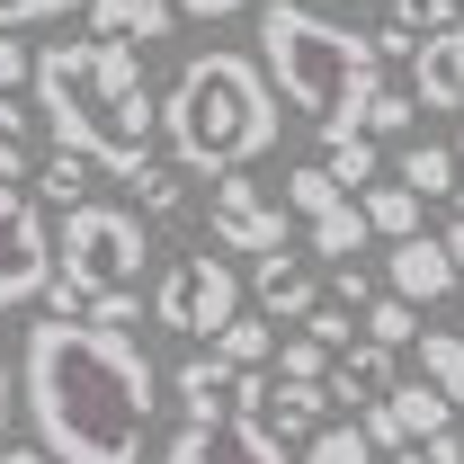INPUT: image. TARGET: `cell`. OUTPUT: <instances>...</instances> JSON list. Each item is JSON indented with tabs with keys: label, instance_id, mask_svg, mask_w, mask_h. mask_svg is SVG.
Returning a JSON list of instances; mask_svg holds the SVG:
<instances>
[{
	"label": "cell",
	"instance_id": "obj_1",
	"mask_svg": "<svg viewBox=\"0 0 464 464\" xmlns=\"http://www.w3.org/2000/svg\"><path fill=\"white\" fill-rule=\"evenodd\" d=\"M18 402L54 464H143L152 411H161V366L143 357V340H125L108 322L54 313L27 331Z\"/></svg>",
	"mask_w": 464,
	"mask_h": 464
},
{
	"label": "cell",
	"instance_id": "obj_2",
	"mask_svg": "<svg viewBox=\"0 0 464 464\" xmlns=\"http://www.w3.org/2000/svg\"><path fill=\"white\" fill-rule=\"evenodd\" d=\"M36 116L54 125L63 152H90L108 179H125L134 161H152L161 143V99L134 45L116 36H81V45H45L36 54Z\"/></svg>",
	"mask_w": 464,
	"mask_h": 464
},
{
	"label": "cell",
	"instance_id": "obj_3",
	"mask_svg": "<svg viewBox=\"0 0 464 464\" xmlns=\"http://www.w3.org/2000/svg\"><path fill=\"white\" fill-rule=\"evenodd\" d=\"M161 143H170V161L188 170H250L268 143H277V90H268V72L250 54H197L188 72L170 81V99H161Z\"/></svg>",
	"mask_w": 464,
	"mask_h": 464
},
{
	"label": "cell",
	"instance_id": "obj_4",
	"mask_svg": "<svg viewBox=\"0 0 464 464\" xmlns=\"http://www.w3.org/2000/svg\"><path fill=\"white\" fill-rule=\"evenodd\" d=\"M259 72H268V90H277L295 116L348 125V116H357V90H366L384 63H375V36L322 18L313 0H259Z\"/></svg>",
	"mask_w": 464,
	"mask_h": 464
},
{
	"label": "cell",
	"instance_id": "obj_5",
	"mask_svg": "<svg viewBox=\"0 0 464 464\" xmlns=\"http://www.w3.org/2000/svg\"><path fill=\"white\" fill-rule=\"evenodd\" d=\"M143 259H152L143 215L116 206V197H81V206H63V224H54V286L45 295L72 322L125 331L143 313Z\"/></svg>",
	"mask_w": 464,
	"mask_h": 464
},
{
	"label": "cell",
	"instance_id": "obj_6",
	"mask_svg": "<svg viewBox=\"0 0 464 464\" xmlns=\"http://www.w3.org/2000/svg\"><path fill=\"white\" fill-rule=\"evenodd\" d=\"M152 313H161V331L179 340H215L232 313H241V277H232V259L206 241V250H179L170 268L152 277Z\"/></svg>",
	"mask_w": 464,
	"mask_h": 464
},
{
	"label": "cell",
	"instance_id": "obj_7",
	"mask_svg": "<svg viewBox=\"0 0 464 464\" xmlns=\"http://www.w3.org/2000/svg\"><path fill=\"white\" fill-rule=\"evenodd\" d=\"M206 232H215V250H232V259H268V250H286L295 215L250 170H215V188H206Z\"/></svg>",
	"mask_w": 464,
	"mask_h": 464
},
{
	"label": "cell",
	"instance_id": "obj_8",
	"mask_svg": "<svg viewBox=\"0 0 464 464\" xmlns=\"http://www.w3.org/2000/svg\"><path fill=\"white\" fill-rule=\"evenodd\" d=\"M45 286H54V232H45V215H36L27 188L0 179V313L36 304Z\"/></svg>",
	"mask_w": 464,
	"mask_h": 464
},
{
	"label": "cell",
	"instance_id": "obj_9",
	"mask_svg": "<svg viewBox=\"0 0 464 464\" xmlns=\"http://www.w3.org/2000/svg\"><path fill=\"white\" fill-rule=\"evenodd\" d=\"M161 464H295V456H286V438L268 420L224 411V420H188L170 447H161Z\"/></svg>",
	"mask_w": 464,
	"mask_h": 464
},
{
	"label": "cell",
	"instance_id": "obj_10",
	"mask_svg": "<svg viewBox=\"0 0 464 464\" xmlns=\"http://www.w3.org/2000/svg\"><path fill=\"white\" fill-rule=\"evenodd\" d=\"M357 429L375 438V456H402V447H420V438L456 429V402H447L429 375H411V384H393L384 402H366V411H357Z\"/></svg>",
	"mask_w": 464,
	"mask_h": 464
},
{
	"label": "cell",
	"instance_id": "obj_11",
	"mask_svg": "<svg viewBox=\"0 0 464 464\" xmlns=\"http://www.w3.org/2000/svg\"><path fill=\"white\" fill-rule=\"evenodd\" d=\"M411 99L420 116H464V27H438L411 45Z\"/></svg>",
	"mask_w": 464,
	"mask_h": 464
},
{
	"label": "cell",
	"instance_id": "obj_12",
	"mask_svg": "<svg viewBox=\"0 0 464 464\" xmlns=\"http://www.w3.org/2000/svg\"><path fill=\"white\" fill-rule=\"evenodd\" d=\"M384 286L402 295V304H447V295H456V259H447V241H438V232H402L393 259H384Z\"/></svg>",
	"mask_w": 464,
	"mask_h": 464
},
{
	"label": "cell",
	"instance_id": "obj_13",
	"mask_svg": "<svg viewBox=\"0 0 464 464\" xmlns=\"http://www.w3.org/2000/svg\"><path fill=\"white\" fill-rule=\"evenodd\" d=\"M393 357L402 348H375V340H348L340 357H331V402H348V411H366V402H384L402 375H393Z\"/></svg>",
	"mask_w": 464,
	"mask_h": 464
},
{
	"label": "cell",
	"instance_id": "obj_14",
	"mask_svg": "<svg viewBox=\"0 0 464 464\" xmlns=\"http://www.w3.org/2000/svg\"><path fill=\"white\" fill-rule=\"evenodd\" d=\"M170 0H90V36H116V45H170Z\"/></svg>",
	"mask_w": 464,
	"mask_h": 464
},
{
	"label": "cell",
	"instance_id": "obj_15",
	"mask_svg": "<svg viewBox=\"0 0 464 464\" xmlns=\"http://www.w3.org/2000/svg\"><path fill=\"white\" fill-rule=\"evenodd\" d=\"M116 188H125V206H134L143 224H170L179 206H188V161H161V152H152V161H134Z\"/></svg>",
	"mask_w": 464,
	"mask_h": 464
},
{
	"label": "cell",
	"instance_id": "obj_16",
	"mask_svg": "<svg viewBox=\"0 0 464 464\" xmlns=\"http://www.w3.org/2000/svg\"><path fill=\"white\" fill-rule=\"evenodd\" d=\"M259 420H268L277 438H295V447H304V438H313V429L331 420V384H313V375H277V384H268V411H259Z\"/></svg>",
	"mask_w": 464,
	"mask_h": 464
},
{
	"label": "cell",
	"instance_id": "obj_17",
	"mask_svg": "<svg viewBox=\"0 0 464 464\" xmlns=\"http://www.w3.org/2000/svg\"><path fill=\"white\" fill-rule=\"evenodd\" d=\"M259 313H268V322H304V313H313V304H322V286H313V268H304V259H286V250H268V259H259Z\"/></svg>",
	"mask_w": 464,
	"mask_h": 464
},
{
	"label": "cell",
	"instance_id": "obj_18",
	"mask_svg": "<svg viewBox=\"0 0 464 464\" xmlns=\"http://www.w3.org/2000/svg\"><path fill=\"white\" fill-rule=\"evenodd\" d=\"M322 170L357 197V188H375V170H384V143L357 134V125H322Z\"/></svg>",
	"mask_w": 464,
	"mask_h": 464
},
{
	"label": "cell",
	"instance_id": "obj_19",
	"mask_svg": "<svg viewBox=\"0 0 464 464\" xmlns=\"http://www.w3.org/2000/svg\"><path fill=\"white\" fill-rule=\"evenodd\" d=\"M411 116H420V99H411V81H393V72H375V81L357 90V116H348V125L384 143V134H411Z\"/></svg>",
	"mask_w": 464,
	"mask_h": 464
},
{
	"label": "cell",
	"instance_id": "obj_20",
	"mask_svg": "<svg viewBox=\"0 0 464 464\" xmlns=\"http://www.w3.org/2000/svg\"><path fill=\"white\" fill-rule=\"evenodd\" d=\"M357 215H366V232H375V241H402V232H420V188L375 179V188H357Z\"/></svg>",
	"mask_w": 464,
	"mask_h": 464
},
{
	"label": "cell",
	"instance_id": "obj_21",
	"mask_svg": "<svg viewBox=\"0 0 464 464\" xmlns=\"http://www.w3.org/2000/svg\"><path fill=\"white\" fill-rule=\"evenodd\" d=\"M215 357H224V366H268V357H277V322H268V313H250V304H241V313H232L224 331H215Z\"/></svg>",
	"mask_w": 464,
	"mask_h": 464
},
{
	"label": "cell",
	"instance_id": "obj_22",
	"mask_svg": "<svg viewBox=\"0 0 464 464\" xmlns=\"http://www.w3.org/2000/svg\"><path fill=\"white\" fill-rule=\"evenodd\" d=\"M304 241H313V259H357L375 232H366V215H357V197H340V206H322V215L304 224Z\"/></svg>",
	"mask_w": 464,
	"mask_h": 464
},
{
	"label": "cell",
	"instance_id": "obj_23",
	"mask_svg": "<svg viewBox=\"0 0 464 464\" xmlns=\"http://www.w3.org/2000/svg\"><path fill=\"white\" fill-rule=\"evenodd\" d=\"M0 179H9V188L36 179V108H18L9 90H0Z\"/></svg>",
	"mask_w": 464,
	"mask_h": 464
},
{
	"label": "cell",
	"instance_id": "obj_24",
	"mask_svg": "<svg viewBox=\"0 0 464 464\" xmlns=\"http://www.w3.org/2000/svg\"><path fill=\"white\" fill-rule=\"evenodd\" d=\"M99 161H90V152H63L54 143V161H36V179H27V188H45V197H54V206H81V197H99Z\"/></svg>",
	"mask_w": 464,
	"mask_h": 464
},
{
	"label": "cell",
	"instance_id": "obj_25",
	"mask_svg": "<svg viewBox=\"0 0 464 464\" xmlns=\"http://www.w3.org/2000/svg\"><path fill=\"white\" fill-rule=\"evenodd\" d=\"M295 464H384V456H375V438H366L357 420H322V429L304 438V456H295Z\"/></svg>",
	"mask_w": 464,
	"mask_h": 464
},
{
	"label": "cell",
	"instance_id": "obj_26",
	"mask_svg": "<svg viewBox=\"0 0 464 464\" xmlns=\"http://www.w3.org/2000/svg\"><path fill=\"white\" fill-rule=\"evenodd\" d=\"M411 348H420V375H429V384L464 411V331H420Z\"/></svg>",
	"mask_w": 464,
	"mask_h": 464
},
{
	"label": "cell",
	"instance_id": "obj_27",
	"mask_svg": "<svg viewBox=\"0 0 464 464\" xmlns=\"http://www.w3.org/2000/svg\"><path fill=\"white\" fill-rule=\"evenodd\" d=\"M456 179H464V161L447 143H411L402 152V188H420V197H456Z\"/></svg>",
	"mask_w": 464,
	"mask_h": 464
},
{
	"label": "cell",
	"instance_id": "obj_28",
	"mask_svg": "<svg viewBox=\"0 0 464 464\" xmlns=\"http://www.w3.org/2000/svg\"><path fill=\"white\" fill-rule=\"evenodd\" d=\"M357 331H366L375 348H411V340H420V304H402V295L384 286L375 304H366V322H357Z\"/></svg>",
	"mask_w": 464,
	"mask_h": 464
},
{
	"label": "cell",
	"instance_id": "obj_29",
	"mask_svg": "<svg viewBox=\"0 0 464 464\" xmlns=\"http://www.w3.org/2000/svg\"><path fill=\"white\" fill-rule=\"evenodd\" d=\"M340 197H348V188L322 170V161H295V170H286V215H295V224H313V215L340 206Z\"/></svg>",
	"mask_w": 464,
	"mask_h": 464
},
{
	"label": "cell",
	"instance_id": "obj_30",
	"mask_svg": "<svg viewBox=\"0 0 464 464\" xmlns=\"http://www.w3.org/2000/svg\"><path fill=\"white\" fill-rule=\"evenodd\" d=\"M331 357H340V348H322L313 331H286V340H277V375H313V384H331Z\"/></svg>",
	"mask_w": 464,
	"mask_h": 464
},
{
	"label": "cell",
	"instance_id": "obj_31",
	"mask_svg": "<svg viewBox=\"0 0 464 464\" xmlns=\"http://www.w3.org/2000/svg\"><path fill=\"white\" fill-rule=\"evenodd\" d=\"M393 27H402V36H438V27H464V0H393Z\"/></svg>",
	"mask_w": 464,
	"mask_h": 464
},
{
	"label": "cell",
	"instance_id": "obj_32",
	"mask_svg": "<svg viewBox=\"0 0 464 464\" xmlns=\"http://www.w3.org/2000/svg\"><path fill=\"white\" fill-rule=\"evenodd\" d=\"M295 331H313V340H322V348H348V340H357V313H348V304H331V295H322V304H313V313H304Z\"/></svg>",
	"mask_w": 464,
	"mask_h": 464
},
{
	"label": "cell",
	"instance_id": "obj_33",
	"mask_svg": "<svg viewBox=\"0 0 464 464\" xmlns=\"http://www.w3.org/2000/svg\"><path fill=\"white\" fill-rule=\"evenodd\" d=\"M72 9H90V0H0V27H9V36H18V27H54Z\"/></svg>",
	"mask_w": 464,
	"mask_h": 464
},
{
	"label": "cell",
	"instance_id": "obj_34",
	"mask_svg": "<svg viewBox=\"0 0 464 464\" xmlns=\"http://www.w3.org/2000/svg\"><path fill=\"white\" fill-rule=\"evenodd\" d=\"M331 304H348V313H366V304H375V277H366L357 259H340V277H331Z\"/></svg>",
	"mask_w": 464,
	"mask_h": 464
},
{
	"label": "cell",
	"instance_id": "obj_35",
	"mask_svg": "<svg viewBox=\"0 0 464 464\" xmlns=\"http://www.w3.org/2000/svg\"><path fill=\"white\" fill-rule=\"evenodd\" d=\"M393 464H464V438H456V429H438V438H420V447H402Z\"/></svg>",
	"mask_w": 464,
	"mask_h": 464
},
{
	"label": "cell",
	"instance_id": "obj_36",
	"mask_svg": "<svg viewBox=\"0 0 464 464\" xmlns=\"http://www.w3.org/2000/svg\"><path fill=\"white\" fill-rule=\"evenodd\" d=\"M27 72H36V54H27V45H18V36H9V27H0V90H18V81H27Z\"/></svg>",
	"mask_w": 464,
	"mask_h": 464
},
{
	"label": "cell",
	"instance_id": "obj_37",
	"mask_svg": "<svg viewBox=\"0 0 464 464\" xmlns=\"http://www.w3.org/2000/svg\"><path fill=\"white\" fill-rule=\"evenodd\" d=\"M179 18H241V9H250V0H170Z\"/></svg>",
	"mask_w": 464,
	"mask_h": 464
},
{
	"label": "cell",
	"instance_id": "obj_38",
	"mask_svg": "<svg viewBox=\"0 0 464 464\" xmlns=\"http://www.w3.org/2000/svg\"><path fill=\"white\" fill-rule=\"evenodd\" d=\"M0 464H54V456H45L36 438H27V447H9V438H0Z\"/></svg>",
	"mask_w": 464,
	"mask_h": 464
},
{
	"label": "cell",
	"instance_id": "obj_39",
	"mask_svg": "<svg viewBox=\"0 0 464 464\" xmlns=\"http://www.w3.org/2000/svg\"><path fill=\"white\" fill-rule=\"evenodd\" d=\"M438 241H447V259H456V277H464V215H456L447 232H438Z\"/></svg>",
	"mask_w": 464,
	"mask_h": 464
},
{
	"label": "cell",
	"instance_id": "obj_40",
	"mask_svg": "<svg viewBox=\"0 0 464 464\" xmlns=\"http://www.w3.org/2000/svg\"><path fill=\"white\" fill-rule=\"evenodd\" d=\"M9 393H18V384H9V366H0V438H9Z\"/></svg>",
	"mask_w": 464,
	"mask_h": 464
},
{
	"label": "cell",
	"instance_id": "obj_41",
	"mask_svg": "<svg viewBox=\"0 0 464 464\" xmlns=\"http://www.w3.org/2000/svg\"><path fill=\"white\" fill-rule=\"evenodd\" d=\"M456 215H464V179H456Z\"/></svg>",
	"mask_w": 464,
	"mask_h": 464
},
{
	"label": "cell",
	"instance_id": "obj_42",
	"mask_svg": "<svg viewBox=\"0 0 464 464\" xmlns=\"http://www.w3.org/2000/svg\"><path fill=\"white\" fill-rule=\"evenodd\" d=\"M456 161H464V125H456Z\"/></svg>",
	"mask_w": 464,
	"mask_h": 464
},
{
	"label": "cell",
	"instance_id": "obj_43",
	"mask_svg": "<svg viewBox=\"0 0 464 464\" xmlns=\"http://www.w3.org/2000/svg\"><path fill=\"white\" fill-rule=\"evenodd\" d=\"M456 331H464V322H456Z\"/></svg>",
	"mask_w": 464,
	"mask_h": 464
},
{
	"label": "cell",
	"instance_id": "obj_44",
	"mask_svg": "<svg viewBox=\"0 0 464 464\" xmlns=\"http://www.w3.org/2000/svg\"><path fill=\"white\" fill-rule=\"evenodd\" d=\"M456 420H464V411H456Z\"/></svg>",
	"mask_w": 464,
	"mask_h": 464
}]
</instances>
